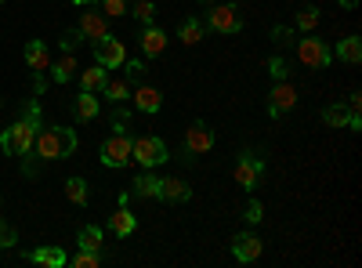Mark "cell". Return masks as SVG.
I'll list each match as a JSON object with an SVG mask.
<instances>
[{"label": "cell", "instance_id": "cell-27", "mask_svg": "<svg viewBox=\"0 0 362 268\" xmlns=\"http://www.w3.org/2000/svg\"><path fill=\"white\" fill-rule=\"evenodd\" d=\"M322 124L326 127H348V109L344 105H326L322 109Z\"/></svg>", "mask_w": 362, "mask_h": 268}, {"label": "cell", "instance_id": "cell-17", "mask_svg": "<svg viewBox=\"0 0 362 268\" xmlns=\"http://www.w3.org/2000/svg\"><path fill=\"white\" fill-rule=\"evenodd\" d=\"M109 228H112V235H119V240H124V235H131L134 228H138V214H131L124 203H119V211L109 218Z\"/></svg>", "mask_w": 362, "mask_h": 268}, {"label": "cell", "instance_id": "cell-18", "mask_svg": "<svg viewBox=\"0 0 362 268\" xmlns=\"http://www.w3.org/2000/svg\"><path fill=\"white\" fill-rule=\"evenodd\" d=\"M105 80H109V69L105 66H90V69H83L80 73V87L83 91H90V95H102V87H105Z\"/></svg>", "mask_w": 362, "mask_h": 268}, {"label": "cell", "instance_id": "cell-29", "mask_svg": "<svg viewBox=\"0 0 362 268\" xmlns=\"http://www.w3.org/2000/svg\"><path fill=\"white\" fill-rule=\"evenodd\" d=\"M69 264H76V268H98L102 264V257H98V250H76L73 257H69Z\"/></svg>", "mask_w": 362, "mask_h": 268}, {"label": "cell", "instance_id": "cell-30", "mask_svg": "<svg viewBox=\"0 0 362 268\" xmlns=\"http://www.w3.org/2000/svg\"><path fill=\"white\" fill-rule=\"evenodd\" d=\"M66 196L73 199V203H87V182H83V177H69V182H66Z\"/></svg>", "mask_w": 362, "mask_h": 268}, {"label": "cell", "instance_id": "cell-1", "mask_svg": "<svg viewBox=\"0 0 362 268\" xmlns=\"http://www.w3.org/2000/svg\"><path fill=\"white\" fill-rule=\"evenodd\" d=\"M40 102L37 98H29V105H25V112L18 116V120L0 134V148H4L8 156H29L33 153V141H37V131H40Z\"/></svg>", "mask_w": 362, "mask_h": 268}, {"label": "cell", "instance_id": "cell-36", "mask_svg": "<svg viewBox=\"0 0 362 268\" xmlns=\"http://www.w3.org/2000/svg\"><path fill=\"white\" fill-rule=\"evenodd\" d=\"M243 218H247L250 225H257V221L264 218V211H261V203H257V199H250V203H247V211H243Z\"/></svg>", "mask_w": 362, "mask_h": 268}, {"label": "cell", "instance_id": "cell-13", "mask_svg": "<svg viewBox=\"0 0 362 268\" xmlns=\"http://www.w3.org/2000/svg\"><path fill=\"white\" fill-rule=\"evenodd\" d=\"M25 261L44 264V268H62V264H69V254H66V250H58V247H40V250H29Z\"/></svg>", "mask_w": 362, "mask_h": 268}, {"label": "cell", "instance_id": "cell-11", "mask_svg": "<svg viewBox=\"0 0 362 268\" xmlns=\"http://www.w3.org/2000/svg\"><path fill=\"white\" fill-rule=\"evenodd\" d=\"M76 33L83 37V40H102L105 33H109V22H105V15H98V11H83L80 15V25H76Z\"/></svg>", "mask_w": 362, "mask_h": 268}, {"label": "cell", "instance_id": "cell-21", "mask_svg": "<svg viewBox=\"0 0 362 268\" xmlns=\"http://www.w3.org/2000/svg\"><path fill=\"white\" fill-rule=\"evenodd\" d=\"M51 76H54V83H69V80L76 76V58H73V51H66L58 62H51Z\"/></svg>", "mask_w": 362, "mask_h": 268}, {"label": "cell", "instance_id": "cell-3", "mask_svg": "<svg viewBox=\"0 0 362 268\" xmlns=\"http://www.w3.org/2000/svg\"><path fill=\"white\" fill-rule=\"evenodd\" d=\"M131 160H138L141 167H160L167 163V141L156 134H141L131 141Z\"/></svg>", "mask_w": 362, "mask_h": 268}, {"label": "cell", "instance_id": "cell-38", "mask_svg": "<svg viewBox=\"0 0 362 268\" xmlns=\"http://www.w3.org/2000/svg\"><path fill=\"white\" fill-rule=\"evenodd\" d=\"M293 37V29H286V25H276V29H272V40H279V44H286Z\"/></svg>", "mask_w": 362, "mask_h": 268}, {"label": "cell", "instance_id": "cell-26", "mask_svg": "<svg viewBox=\"0 0 362 268\" xmlns=\"http://www.w3.org/2000/svg\"><path fill=\"white\" fill-rule=\"evenodd\" d=\"M102 240H105V235H102L98 225H83L80 228V247L83 250H102Z\"/></svg>", "mask_w": 362, "mask_h": 268}, {"label": "cell", "instance_id": "cell-5", "mask_svg": "<svg viewBox=\"0 0 362 268\" xmlns=\"http://www.w3.org/2000/svg\"><path fill=\"white\" fill-rule=\"evenodd\" d=\"M235 185L239 189H247V192H254L257 185H261V174H264V163L254 156V153H243V156H239L235 160Z\"/></svg>", "mask_w": 362, "mask_h": 268}, {"label": "cell", "instance_id": "cell-41", "mask_svg": "<svg viewBox=\"0 0 362 268\" xmlns=\"http://www.w3.org/2000/svg\"><path fill=\"white\" fill-rule=\"evenodd\" d=\"M337 4H341V8H348V11H355V8H358V0H337Z\"/></svg>", "mask_w": 362, "mask_h": 268}, {"label": "cell", "instance_id": "cell-33", "mask_svg": "<svg viewBox=\"0 0 362 268\" xmlns=\"http://www.w3.org/2000/svg\"><path fill=\"white\" fill-rule=\"evenodd\" d=\"M268 73L276 76V80H286V76H290V66H286V58H279V54H276V58H268Z\"/></svg>", "mask_w": 362, "mask_h": 268}, {"label": "cell", "instance_id": "cell-40", "mask_svg": "<svg viewBox=\"0 0 362 268\" xmlns=\"http://www.w3.org/2000/svg\"><path fill=\"white\" fill-rule=\"evenodd\" d=\"M76 40H80V33H76V29H66V37H62V47H66V51H73V47H76Z\"/></svg>", "mask_w": 362, "mask_h": 268}, {"label": "cell", "instance_id": "cell-25", "mask_svg": "<svg viewBox=\"0 0 362 268\" xmlns=\"http://www.w3.org/2000/svg\"><path fill=\"white\" fill-rule=\"evenodd\" d=\"M102 95H105L109 102H124V98H131V83H127V80H105Z\"/></svg>", "mask_w": 362, "mask_h": 268}, {"label": "cell", "instance_id": "cell-39", "mask_svg": "<svg viewBox=\"0 0 362 268\" xmlns=\"http://www.w3.org/2000/svg\"><path fill=\"white\" fill-rule=\"evenodd\" d=\"M358 109H362V95L351 91V98H348V116H358Z\"/></svg>", "mask_w": 362, "mask_h": 268}, {"label": "cell", "instance_id": "cell-34", "mask_svg": "<svg viewBox=\"0 0 362 268\" xmlns=\"http://www.w3.org/2000/svg\"><path fill=\"white\" fill-rule=\"evenodd\" d=\"M15 243H18L15 228H11L8 221H0V250H8V247H15Z\"/></svg>", "mask_w": 362, "mask_h": 268}, {"label": "cell", "instance_id": "cell-9", "mask_svg": "<svg viewBox=\"0 0 362 268\" xmlns=\"http://www.w3.org/2000/svg\"><path fill=\"white\" fill-rule=\"evenodd\" d=\"M210 29H218V33H239L243 29V15H239L235 4H218L210 11Z\"/></svg>", "mask_w": 362, "mask_h": 268}, {"label": "cell", "instance_id": "cell-20", "mask_svg": "<svg viewBox=\"0 0 362 268\" xmlns=\"http://www.w3.org/2000/svg\"><path fill=\"white\" fill-rule=\"evenodd\" d=\"M160 182H163V177H156V174H138V177H134V185H131V196L160 199Z\"/></svg>", "mask_w": 362, "mask_h": 268}, {"label": "cell", "instance_id": "cell-16", "mask_svg": "<svg viewBox=\"0 0 362 268\" xmlns=\"http://www.w3.org/2000/svg\"><path fill=\"white\" fill-rule=\"evenodd\" d=\"M163 47H167V33H163L160 25L148 22V25H145V33H141V51L153 58V54H163Z\"/></svg>", "mask_w": 362, "mask_h": 268}, {"label": "cell", "instance_id": "cell-4", "mask_svg": "<svg viewBox=\"0 0 362 268\" xmlns=\"http://www.w3.org/2000/svg\"><path fill=\"white\" fill-rule=\"evenodd\" d=\"M131 141H134V138H131L127 131H112V134L102 141V153H98L102 163L112 167V170L127 167V163H131Z\"/></svg>", "mask_w": 362, "mask_h": 268}, {"label": "cell", "instance_id": "cell-7", "mask_svg": "<svg viewBox=\"0 0 362 268\" xmlns=\"http://www.w3.org/2000/svg\"><path fill=\"white\" fill-rule=\"evenodd\" d=\"M124 58H127V51H124V44H119L116 37H102V40H95V62L98 66H105V69H119L124 66Z\"/></svg>", "mask_w": 362, "mask_h": 268}, {"label": "cell", "instance_id": "cell-12", "mask_svg": "<svg viewBox=\"0 0 362 268\" xmlns=\"http://www.w3.org/2000/svg\"><path fill=\"white\" fill-rule=\"evenodd\" d=\"M232 254H235V261L250 264V261H257V257H261V240H257L254 232H239L235 240H232Z\"/></svg>", "mask_w": 362, "mask_h": 268}, {"label": "cell", "instance_id": "cell-31", "mask_svg": "<svg viewBox=\"0 0 362 268\" xmlns=\"http://www.w3.org/2000/svg\"><path fill=\"white\" fill-rule=\"evenodd\" d=\"M124 69H127V83H134V80H141L148 73V66L141 62V58H124Z\"/></svg>", "mask_w": 362, "mask_h": 268}, {"label": "cell", "instance_id": "cell-44", "mask_svg": "<svg viewBox=\"0 0 362 268\" xmlns=\"http://www.w3.org/2000/svg\"><path fill=\"white\" fill-rule=\"evenodd\" d=\"M0 4H4V0H0Z\"/></svg>", "mask_w": 362, "mask_h": 268}, {"label": "cell", "instance_id": "cell-43", "mask_svg": "<svg viewBox=\"0 0 362 268\" xmlns=\"http://www.w3.org/2000/svg\"><path fill=\"white\" fill-rule=\"evenodd\" d=\"M203 4H218V0H203Z\"/></svg>", "mask_w": 362, "mask_h": 268}, {"label": "cell", "instance_id": "cell-28", "mask_svg": "<svg viewBox=\"0 0 362 268\" xmlns=\"http://www.w3.org/2000/svg\"><path fill=\"white\" fill-rule=\"evenodd\" d=\"M127 11H131L141 25H148V22L156 18V4H153V0H138V4H134V8H127Z\"/></svg>", "mask_w": 362, "mask_h": 268}, {"label": "cell", "instance_id": "cell-8", "mask_svg": "<svg viewBox=\"0 0 362 268\" xmlns=\"http://www.w3.org/2000/svg\"><path fill=\"white\" fill-rule=\"evenodd\" d=\"M293 105H297V91H293V83L276 80V87H272V95H268V116L276 120V116L290 112Z\"/></svg>", "mask_w": 362, "mask_h": 268}, {"label": "cell", "instance_id": "cell-35", "mask_svg": "<svg viewBox=\"0 0 362 268\" xmlns=\"http://www.w3.org/2000/svg\"><path fill=\"white\" fill-rule=\"evenodd\" d=\"M102 8H105L109 15H127V8H131V0H102Z\"/></svg>", "mask_w": 362, "mask_h": 268}, {"label": "cell", "instance_id": "cell-32", "mask_svg": "<svg viewBox=\"0 0 362 268\" xmlns=\"http://www.w3.org/2000/svg\"><path fill=\"white\" fill-rule=\"evenodd\" d=\"M319 25V8H305L297 15V29H305V33H312V29Z\"/></svg>", "mask_w": 362, "mask_h": 268}, {"label": "cell", "instance_id": "cell-6", "mask_svg": "<svg viewBox=\"0 0 362 268\" xmlns=\"http://www.w3.org/2000/svg\"><path fill=\"white\" fill-rule=\"evenodd\" d=\"M297 58L305 66H312V69H326L329 62H334V51H329L322 40H315V37H305L297 44Z\"/></svg>", "mask_w": 362, "mask_h": 268}, {"label": "cell", "instance_id": "cell-42", "mask_svg": "<svg viewBox=\"0 0 362 268\" xmlns=\"http://www.w3.org/2000/svg\"><path fill=\"white\" fill-rule=\"evenodd\" d=\"M69 4H90V0H69Z\"/></svg>", "mask_w": 362, "mask_h": 268}, {"label": "cell", "instance_id": "cell-24", "mask_svg": "<svg viewBox=\"0 0 362 268\" xmlns=\"http://www.w3.org/2000/svg\"><path fill=\"white\" fill-rule=\"evenodd\" d=\"M177 37H181V44H199L203 40V22L199 18H185L181 29H177Z\"/></svg>", "mask_w": 362, "mask_h": 268}, {"label": "cell", "instance_id": "cell-15", "mask_svg": "<svg viewBox=\"0 0 362 268\" xmlns=\"http://www.w3.org/2000/svg\"><path fill=\"white\" fill-rule=\"evenodd\" d=\"M131 98H134L138 112H160V105H163L160 91H156V87H148V83H141L138 91H131Z\"/></svg>", "mask_w": 362, "mask_h": 268}, {"label": "cell", "instance_id": "cell-37", "mask_svg": "<svg viewBox=\"0 0 362 268\" xmlns=\"http://www.w3.org/2000/svg\"><path fill=\"white\" fill-rule=\"evenodd\" d=\"M127 124H131V112H127V109L112 112V127H116V131H127Z\"/></svg>", "mask_w": 362, "mask_h": 268}, {"label": "cell", "instance_id": "cell-10", "mask_svg": "<svg viewBox=\"0 0 362 268\" xmlns=\"http://www.w3.org/2000/svg\"><path fill=\"white\" fill-rule=\"evenodd\" d=\"M210 148H214V131L206 124H192L185 134V156H199V153H210Z\"/></svg>", "mask_w": 362, "mask_h": 268}, {"label": "cell", "instance_id": "cell-2", "mask_svg": "<svg viewBox=\"0 0 362 268\" xmlns=\"http://www.w3.org/2000/svg\"><path fill=\"white\" fill-rule=\"evenodd\" d=\"M76 131L73 127H44L40 124V131H37V141H33V153H37V160H66V156H73L76 153Z\"/></svg>", "mask_w": 362, "mask_h": 268}, {"label": "cell", "instance_id": "cell-14", "mask_svg": "<svg viewBox=\"0 0 362 268\" xmlns=\"http://www.w3.org/2000/svg\"><path fill=\"white\" fill-rule=\"evenodd\" d=\"M25 62H29V69H33V73L51 69V51H47V44H44V40H29V44H25Z\"/></svg>", "mask_w": 362, "mask_h": 268}, {"label": "cell", "instance_id": "cell-23", "mask_svg": "<svg viewBox=\"0 0 362 268\" xmlns=\"http://www.w3.org/2000/svg\"><path fill=\"white\" fill-rule=\"evenodd\" d=\"M334 54L341 58V62H348V66H358V62H362V40H358V37H348V40L337 44Z\"/></svg>", "mask_w": 362, "mask_h": 268}, {"label": "cell", "instance_id": "cell-22", "mask_svg": "<svg viewBox=\"0 0 362 268\" xmlns=\"http://www.w3.org/2000/svg\"><path fill=\"white\" fill-rule=\"evenodd\" d=\"M73 112H76V120H95L98 116V95L80 91V98L73 102Z\"/></svg>", "mask_w": 362, "mask_h": 268}, {"label": "cell", "instance_id": "cell-19", "mask_svg": "<svg viewBox=\"0 0 362 268\" xmlns=\"http://www.w3.org/2000/svg\"><path fill=\"white\" fill-rule=\"evenodd\" d=\"M192 192H189V185L181 182V177H163L160 182V199H174V203H185Z\"/></svg>", "mask_w": 362, "mask_h": 268}]
</instances>
